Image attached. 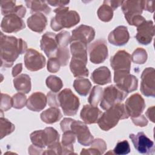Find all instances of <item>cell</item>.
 <instances>
[{
    "instance_id": "obj_1",
    "label": "cell",
    "mask_w": 155,
    "mask_h": 155,
    "mask_svg": "<svg viewBox=\"0 0 155 155\" xmlns=\"http://www.w3.org/2000/svg\"><path fill=\"white\" fill-rule=\"evenodd\" d=\"M0 58L2 68L11 67L19 54L27 50V43L21 38L1 33Z\"/></svg>"
},
{
    "instance_id": "obj_2",
    "label": "cell",
    "mask_w": 155,
    "mask_h": 155,
    "mask_svg": "<svg viewBox=\"0 0 155 155\" xmlns=\"http://www.w3.org/2000/svg\"><path fill=\"white\" fill-rule=\"evenodd\" d=\"M54 12L56 15L51 18L50 25L51 28L58 31L64 28H71L80 21L79 14L74 10H69L67 7L56 8Z\"/></svg>"
},
{
    "instance_id": "obj_3",
    "label": "cell",
    "mask_w": 155,
    "mask_h": 155,
    "mask_svg": "<svg viewBox=\"0 0 155 155\" xmlns=\"http://www.w3.org/2000/svg\"><path fill=\"white\" fill-rule=\"evenodd\" d=\"M125 105L119 102L106 110L97 121L100 128L104 131H108L114 127L119 120L128 118Z\"/></svg>"
},
{
    "instance_id": "obj_4",
    "label": "cell",
    "mask_w": 155,
    "mask_h": 155,
    "mask_svg": "<svg viewBox=\"0 0 155 155\" xmlns=\"http://www.w3.org/2000/svg\"><path fill=\"white\" fill-rule=\"evenodd\" d=\"M62 131L71 130L77 137L78 142L84 146H90L94 137L88 127L80 120L71 118H64L60 123Z\"/></svg>"
},
{
    "instance_id": "obj_5",
    "label": "cell",
    "mask_w": 155,
    "mask_h": 155,
    "mask_svg": "<svg viewBox=\"0 0 155 155\" xmlns=\"http://www.w3.org/2000/svg\"><path fill=\"white\" fill-rule=\"evenodd\" d=\"M30 139L33 145L43 149L59 142V134L54 128L46 127L43 130H36L31 133Z\"/></svg>"
},
{
    "instance_id": "obj_6",
    "label": "cell",
    "mask_w": 155,
    "mask_h": 155,
    "mask_svg": "<svg viewBox=\"0 0 155 155\" xmlns=\"http://www.w3.org/2000/svg\"><path fill=\"white\" fill-rule=\"evenodd\" d=\"M59 105L66 116H74L77 113L80 102L79 98L70 88H65L58 95Z\"/></svg>"
},
{
    "instance_id": "obj_7",
    "label": "cell",
    "mask_w": 155,
    "mask_h": 155,
    "mask_svg": "<svg viewBox=\"0 0 155 155\" xmlns=\"http://www.w3.org/2000/svg\"><path fill=\"white\" fill-rule=\"evenodd\" d=\"M128 93L122 90L116 85H111L104 89L101 101V107L106 110L116 104L124 100Z\"/></svg>"
},
{
    "instance_id": "obj_8",
    "label": "cell",
    "mask_w": 155,
    "mask_h": 155,
    "mask_svg": "<svg viewBox=\"0 0 155 155\" xmlns=\"http://www.w3.org/2000/svg\"><path fill=\"white\" fill-rule=\"evenodd\" d=\"M114 81L116 85L128 94L137 90L138 80L127 71H114Z\"/></svg>"
},
{
    "instance_id": "obj_9",
    "label": "cell",
    "mask_w": 155,
    "mask_h": 155,
    "mask_svg": "<svg viewBox=\"0 0 155 155\" xmlns=\"http://www.w3.org/2000/svg\"><path fill=\"white\" fill-rule=\"evenodd\" d=\"M129 137L131 140L134 148L139 153L145 154H154V142L144 133L139 132L136 134H130Z\"/></svg>"
},
{
    "instance_id": "obj_10",
    "label": "cell",
    "mask_w": 155,
    "mask_h": 155,
    "mask_svg": "<svg viewBox=\"0 0 155 155\" xmlns=\"http://www.w3.org/2000/svg\"><path fill=\"white\" fill-rule=\"evenodd\" d=\"M108 54L107 42L104 39H98L89 46L90 60L94 64L104 62L107 58Z\"/></svg>"
},
{
    "instance_id": "obj_11",
    "label": "cell",
    "mask_w": 155,
    "mask_h": 155,
    "mask_svg": "<svg viewBox=\"0 0 155 155\" xmlns=\"http://www.w3.org/2000/svg\"><path fill=\"white\" fill-rule=\"evenodd\" d=\"M24 61L27 70L31 71H36L45 67L46 60L45 57L37 50L33 48H28L24 55Z\"/></svg>"
},
{
    "instance_id": "obj_12",
    "label": "cell",
    "mask_w": 155,
    "mask_h": 155,
    "mask_svg": "<svg viewBox=\"0 0 155 155\" xmlns=\"http://www.w3.org/2000/svg\"><path fill=\"white\" fill-rule=\"evenodd\" d=\"M155 71L153 67L146 68L141 75L140 91L147 97L155 96Z\"/></svg>"
},
{
    "instance_id": "obj_13",
    "label": "cell",
    "mask_w": 155,
    "mask_h": 155,
    "mask_svg": "<svg viewBox=\"0 0 155 155\" xmlns=\"http://www.w3.org/2000/svg\"><path fill=\"white\" fill-rule=\"evenodd\" d=\"M124 105L128 116H130L131 118H134L141 115L145 108V101L138 93L129 97L126 100Z\"/></svg>"
},
{
    "instance_id": "obj_14",
    "label": "cell",
    "mask_w": 155,
    "mask_h": 155,
    "mask_svg": "<svg viewBox=\"0 0 155 155\" xmlns=\"http://www.w3.org/2000/svg\"><path fill=\"white\" fill-rule=\"evenodd\" d=\"M25 27V25L22 18L14 13L4 16L1 24L2 30L8 33L18 32Z\"/></svg>"
},
{
    "instance_id": "obj_15",
    "label": "cell",
    "mask_w": 155,
    "mask_h": 155,
    "mask_svg": "<svg viewBox=\"0 0 155 155\" xmlns=\"http://www.w3.org/2000/svg\"><path fill=\"white\" fill-rule=\"evenodd\" d=\"M131 55L125 50H119L110 59V65L114 71H129L131 68Z\"/></svg>"
},
{
    "instance_id": "obj_16",
    "label": "cell",
    "mask_w": 155,
    "mask_h": 155,
    "mask_svg": "<svg viewBox=\"0 0 155 155\" xmlns=\"http://www.w3.org/2000/svg\"><path fill=\"white\" fill-rule=\"evenodd\" d=\"M154 35V27L152 21H145L137 27L136 39L143 45L151 43Z\"/></svg>"
},
{
    "instance_id": "obj_17",
    "label": "cell",
    "mask_w": 155,
    "mask_h": 155,
    "mask_svg": "<svg viewBox=\"0 0 155 155\" xmlns=\"http://www.w3.org/2000/svg\"><path fill=\"white\" fill-rule=\"evenodd\" d=\"M40 47L48 58L55 56L59 48L56 35L52 32L44 33L40 41Z\"/></svg>"
},
{
    "instance_id": "obj_18",
    "label": "cell",
    "mask_w": 155,
    "mask_h": 155,
    "mask_svg": "<svg viewBox=\"0 0 155 155\" xmlns=\"http://www.w3.org/2000/svg\"><path fill=\"white\" fill-rule=\"evenodd\" d=\"M94 36V29L92 27L82 24L72 31L70 42L73 41H81L87 45L93 40Z\"/></svg>"
},
{
    "instance_id": "obj_19",
    "label": "cell",
    "mask_w": 155,
    "mask_h": 155,
    "mask_svg": "<svg viewBox=\"0 0 155 155\" xmlns=\"http://www.w3.org/2000/svg\"><path fill=\"white\" fill-rule=\"evenodd\" d=\"M121 6L125 18L128 22L132 18L141 15L144 10V1H123Z\"/></svg>"
},
{
    "instance_id": "obj_20",
    "label": "cell",
    "mask_w": 155,
    "mask_h": 155,
    "mask_svg": "<svg viewBox=\"0 0 155 155\" xmlns=\"http://www.w3.org/2000/svg\"><path fill=\"white\" fill-rule=\"evenodd\" d=\"M130 39L127 27L120 25L111 31L108 36V42L116 46H122L126 44Z\"/></svg>"
},
{
    "instance_id": "obj_21",
    "label": "cell",
    "mask_w": 155,
    "mask_h": 155,
    "mask_svg": "<svg viewBox=\"0 0 155 155\" xmlns=\"http://www.w3.org/2000/svg\"><path fill=\"white\" fill-rule=\"evenodd\" d=\"M101 114V111L97 107L87 104L81 110L80 116L85 124H92L97 122Z\"/></svg>"
},
{
    "instance_id": "obj_22",
    "label": "cell",
    "mask_w": 155,
    "mask_h": 155,
    "mask_svg": "<svg viewBox=\"0 0 155 155\" xmlns=\"http://www.w3.org/2000/svg\"><path fill=\"white\" fill-rule=\"evenodd\" d=\"M47 97L41 92L33 93L27 101V107L33 111H40L46 106Z\"/></svg>"
},
{
    "instance_id": "obj_23",
    "label": "cell",
    "mask_w": 155,
    "mask_h": 155,
    "mask_svg": "<svg viewBox=\"0 0 155 155\" xmlns=\"http://www.w3.org/2000/svg\"><path fill=\"white\" fill-rule=\"evenodd\" d=\"M28 27L30 30L37 33H42L47 24L45 16L41 13H37L30 16L27 21Z\"/></svg>"
},
{
    "instance_id": "obj_24",
    "label": "cell",
    "mask_w": 155,
    "mask_h": 155,
    "mask_svg": "<svg viewBox=\"0 0 155 155\" xmlns=\"http://www.w3.org/2000/svg\"><path fill=\"white\" fill-rule=\"evenodd\" d=\"M1 13L5 16L9 14H16L22 18L25 16L26 9L22 5H16L15 1H1Z\"/></svg>"
},
{
    "instance_id": "obj_25",
    "label": "cell",
    "mask_w": 155,
    "mask_h": 155,
    "mask_svg": "<svg viewBox=\"0 0 155 155\" xmlns=\"http://www.w3.org/2000/svg\"><path fill=\"white\" fill-rule=\"evenodd\" d=\"M91 78L94 83L98 85H104L109 84L111 81L110 70L107 67H100L93 71Z\"/></svg>"
},
{
    "instance_id": "obj_26",
    "label": "cell",
    "mask_w": 155,
    "mask_h": 155,
    "mask_svg": "<svg viewBox=\"0 0 155 155\" xmlns=\"http://www.w3.org/2000/svg\"><path fill=\"white\" fill-rule=\"evenodd\" d=\"M86 65L87 63L84 61L72 58L70 64V68L74 77H88L89 72Z\"/></svg>"
},
{
    "instance_id": "obj_27",
    "label": "cell",
    "mask_w": 155,
    "mask_h": 155,
    "mask_svg": "<svg viewBox=\"0 0 155 155\" xmlns=\"http://www.w3.org/2000/svg\"><path fill=\"white\" fill-rule=\"evenodd\" d=\"M70 51L72 58L84 61L87 64V44L81 41L70 42Z\"/></svg>"
},
{
    "instance_id": "obj_28",
    "label": "cell",
    "mask_w": 155,
    "mask_h": 155,
    "mask_svg": "<svg viewBox=\"0 0 155 155\" xmlns=\"http://www.w3.org/2000/svg\"><path fill=\"white\" fill-rule=\"evenodd\" d=\"M13 81L14 87L18 91L26 94L30 91L31 87V79L28 74H19L15 78Z\"/></svg>"
},
{
    "instance_id": "obj_29",
    "label": "cell",
    "mask_w": 155,
    "mask_h": 155,
    "mask_svg": "<svg viewBox=\"0 0 155 155\" xmlns=\"http://www.w3.org/2000/svg\"><path fill=\"white\" fill-rule=\"evenodd\" d=\"M76 140V135L71 130L64 131L62 138V147L63 154H70L73 153V143Z\"/></svg>"
},
{
    "instance_id": "obj_30",
    "label": "cell",
    "mask_w": 155,
    "mask_h": 155,
    "mask_svg": "<svg viewBox=\"0 0 155 155\" xmlns=\"http://www.w3.org/2000/svg\"><path fill=\"white\" fill-rule=\"evenodd\" d=\"M90 145L91 148L88 149H82L80 154L100 155L104 154L107 150V144L105 142L100 138L93 139Z\"/></svg>"
},
{
    "instance_id": "obj_31",
    "label": "cell",
    "mask_w": 155,
    "mask_h": 155,
    "mask_svg": "<svg viewBox=\"0 0 155 155\" xmlns=\"http://www.w3.org/2000/svg\"><path fill=\"white\" fill-rule=\"evenodd\" d=\"M40 117L44 122L48 124H51L59 120L62 117V114L58 107H51L42 111Z\"/></svg>"
},
{
    "instance_id": "obj_32",
    "label": "cell",
    "mask_w": 155,
    "mask_h": 155,
    "mask_svg": "<svg viewBox=\"0 0 155 155\" xmlns=\"http://www.w3.org/2000/svg\"><path fill=\"white\" fill-rule=\"evenodd\" d=\"M73 87L81 96H85L90 92L91 87L90 81L84 78H78L73 82Z\"/></svg>"
},
{
    "instance_id": "obj_33",
    "label": "cell",
    "mask_w": 155,
    "mask_h": 155,
    "mask_svg": "<svg viewBox=\"0 0 155 155\" xmlns=\"http://www.w3.org/2000/svg\"><path fill=\"white\" fill-rule=\"evenodd\" d=\"M25 4L28 8H30L31 12L40 13L43 12L45 14H48L51 9L45 1H26Z\"/></svg>"
},
{
    "instance_id": "obj_34",
    "label": "cell",
    "mask_w": 155,
    "mask_h": 155,
    "mask_svg": "<svg viewBox=\"0 0 155 155\" xmlns=\"http://www.w3.org/2000/svg\"><path fill=\"white\" fill-rule=\"evenodd\" d=\"M97 13L100 20L104 22H109L113 18V10L108 4L103 3L97 10Z\"/></svg>"
},
{
    "instance_id": "obj_35",
    "label": "cell",
    "mask_w": 155,
    "mask_h": 155,
    "mask_svg": "<svg viewBox=\"0 0 155 155\" xmlns=\"http://www.w3.org/2000/svg\"><path fill=\"white\" fill-rule=\"evenodd\" d=\"M45 82L48 88L54 93L59 91L63 87V83L61 78L54 75L48 76L46 79Z\"/></svg>"
},
{
    "instance_id": "obj_36",
    "label": "cell",
    "mask_w": 155,
    "mask_h": 155,
    "mask_svg": "<svg viewBox=\"0 0 155 155\" xmlns=\"http://www.w3.org/2000/svg\"><path fill=\"white\" fill-rule=\"evenodd\" d=\"M103 91L104 90L100 86H94L88 97L90 104L94 107H97L99 102L102 99Z\"/></svg>"
},
{
    "instance_id": "obj_37",
    "label": "cell",
    "mask_w": 155,
    "mask_h": 155,
    "mask_svg": "<svg viewBox=\"0 0 155 155\" xmlns=\"http://www.w3.org/2000/svg\"><path fill=\"white\" fill-rule=\"evenodd\" d=\"M15 125L10 122L8 119L1 117L0 119V131L1 139L11 134L15 130Z\"/></svg>"
},
{
    "instance_id": "obj_38",
    "label": "cell",
    "mask_w": 155,
    "mask_h": 155,
    "mask_svg": "<svg viewBox=\"0 0 155 155\" xmlns=\"http://www.w3.org/2000/svg\"><path fill=\"white\" fill-rule=\"evenodd\" d=\"M147 53L145 49L142 48H137L133 53L131 59L135 64H143L147 61Z\"/></svg>"
},
{
    "instance_id": "obj_39",
    "label": "cell",
    "mask_w": 155,
    "mask_h": 155,
    "mask_svg": "<svg viewBox=\"0 0 155 155\" xmlns=\"http://www.w3.org/2000/svg\"><path fill=\"white\" fill-rule=\"evenodd\" d=\"M55 57L58 59L61 66H66L70 58L69 50L67 47H59Z\"/></svg>"
},
{
    "instance_id": "obj_40",
    "label": "cell",
    "mask_w": 155,
    "mask_h": 155,
    "mask_svg": "<svg viewBox=\"0 0 155 155\" xmlns=\"http://www.w3.org/2000/svg\"><path fill=\"white\" fill-rule=\"evenodd\" d=\"M12 102L13 107L16 109L22 108L27 104V97L24 93H18L13 96Z\"/></svg>"
},
{
    "instance_id": "obj_41",
    "label": "cell",
    "mask_w": 155,
    "mask_h": 155,
    "mask_svg": "<svg viewBox=\"0 0 155 155\" xmlns=\"http://www.w3.org/2000/svg\"><path fill=\"white\" fill-rule=\"evenodd\" d=\"M113 152L114 154L119 155L128 154L130 152L129 143L127 140L118 142L113 150Z\"/></svg>"
},
{
    "instance_id": "obj_42",
    "label": "cell",
    "mask_w": 155,
    "mask_h": 155,
    "mask_svg": "<svg viewBox=\"0 0 155 155\" xmlns=\"http://www.w3.org/2000/svg\"><path fill=\"white\" fill-rule=\"evenodd\" d=\"M56 38L59 47H67L70 43L71 36L67 31H62L56 35Z\"/></svg>"
},
{
    "instance_id": "obj_43",
    "label": "cell",
    "mask_w": 155,
    "mask_h": 155,
    "mask_svg": "<svg viewBox=\"0 0 155 155\" xmlns=\"http://www.w3.org/2000/svg\"><path fill=\"white\" fill-rule=\"evenodd\" d=\"M1 111H6L13 107L12 98L8 94L1 93Z\"/></svg>"
},
{
    "instance_id": "obj_44",
    "label": "cell",
    "mask_w": 155,
    "mask_h": 155,
    "mask_svg": "<svg viewBox=\"0 0 155 155\" xmlns=\"http://www.w3.org/2000/svg\"><path fill=\"white\" fill-rule=\"evenodd\" d=\"M61 64L56 58V57L50 58L47 62V70L50 73H56L58 72L61 67Z\"/></svg>"
},
{
    "instance_id": "obj_45",
    "label": "cell",
    "mask_w": 155,
    "mask_h": 155,
    "mask_svg": "<svg viewBox=\"0 0 155 155\" xmlns=\"http://www.w3.org/2000/svg\"><path fill=\"white\" fill-rule=\"evenodd\" d=\"M47 101L48 105L51 107H59V103L58 100V95L53 91H50L47 94Z\"/></svg>"
},
{
    "instance_id": "obj_46",
    "label": "cell",
    "mask_w": 155,
    "mask_h": 155,
    "mask_svg": "<svg viewBox=\"0 0 155 155\" xmlns=\"http://www.w3.org/2000/svg\"><path fill=\"white\" fill-rule=\"evenodd\" d=\"M133 122L139 127H145L148 124V120L143 115H140L136 117L131 118Z\"/></svg>"
},
{
    "instance_id": "obj_47",
    "label": "cell",
    "mask_w": 155,
    "mask_h": 155,
    "mask_svg": "<svg viewBox=\"0 0 155 155\" xmlns=\"http://www.w3.org/2000/svg\"><path fill=\"white\" fill-rule=\"evenodd\" d=\"M155 1H144V10L151 13L154 12Z\"/></svg>"
},
{
    "instance_id": "obj_48",
    "label": "cell",
    "mask_w": 155,
    "mask_h": 155,
    "mask_svg": "<svg viewBox=\"0 0 155 155\" xmlns=\"http://www.w3.org/2000/svg\"><path fill=\"white\" fill-rule=\"evenodd\" d=\"M122 2L123 1H104V3L108 4L113 10H114L122 5Z\"/></svg>"
},
{
    "instance_id": "obj_49",
    "label": "cell",
    "mask_w": 155,
    "mask_h": 155,
    "mask_svg": "<svg viewBox=\"0 0 155 155\" xmlns=\"http://www.w3.org/2000/svg\"><path fill=\"white\" fill-rule=\"evenodd\" d=\"M47 2L52 6H54V7L57 6V7H64L65 5H67L70 2V1H54V0H53V1H47Z\"/></svg>"
},
{
    "instance_id": "obj_50",
    "label": "cell",
    "mask_w": 155,
    "mask_h": 155,
    "mask_svg": "<svg viewBox=\"0 0 155 155\" xmlns=\"http://www.w3.org/2000/svg\"><path fill=\"white\" fill-rule=\"evenodd\" d=\"M22 70V64L21 63L16 64L12 69V76L13 77H16L18 76Z\"/></svg>"
},
{
    "instance_id": "obj_51",
    "label": "cell",
    "mask_w": 155,
    "mask_h": 155,
    "mask_svg": "<svg viewBox=\"0 0 155 155\" xmlns=\"http://www.w3.org/2000/svg\"><path fill=\"white\" fill-rule=\"evenodd\" d=\"M146 115L151 121H152L153 122H154V106L150 107L147 110L146 112Z\"/></svg>"
}]
</instances>
